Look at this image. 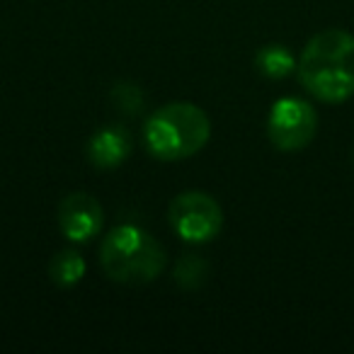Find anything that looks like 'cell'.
<instances>
[{"label": "cell", "mask_w": 354, "mask_h": 354, "mask_svg": "<svg viewBox=\"0 0 354 354\" xmlns=\"http://www.w3.org/2000/svg\"><path fill=\"white\" fill-rule=\"evenodd\" d=\"M299 80L315 100L339 104L354 95V35L323 30L310 37L296 64Z\"/></svg>", "instance_id": "cell-1"}, {"label": "cell", "mask_w": 354, "mask_h": 354, "mask_svg": "<svg viewBox=\"0 0 354 354\" xmlns=\"http://www.w3.org/2000/svg\"><path fill=\"white\" fill-rule=\"evenodd\" d=\"M104 274L117 284L143 286L156 281L167 265V252L148 231L138 226H117L100 248Z\"/></svg>", "instance_id": "cell-2"}, {"label": "cell", "mask_w": 354, "mask_h": 354, "mask_svg": "<svg viewBox=\"0 0 354 354\" xmlns=\"http://www.w3.org/2000/svg\"><path fill=\"white\" fill-rule=\"evenodd\" d=\"M212 138L207 112L192 102H170L143 124V141L158 160H183L199 153Z\"/></svg>", "instance_id": "cell-3"}, {"label": "cell", "mask_w": 354, "mask_h": 354, "mask_svg": "<svg viewBox=\"0 0 354 354\" xmlns=\"http://www.w3.org/2000/svg\"><path fill=\"white\" fill-rule=\"evenodd\" d=\"M167 218L172 231L187 243H209L223 228V212L218 202L199 189L177 194L170 204Z\"/></svg>", "instance_id": "cell-4"}, {"label": "cell", "mask_w": 354, "mask_h": 354, "mask_svg": "<svg viewBox=\"0 0 354 354\" xmlns=\"http://www.w3.org/2000/svg\"><path fill=\"white\" fill-rule=\"evenodd\" d=\"M318 131V114L313 104L299 97H281L272 104L267 117V133L274 148L294 153L306 148Z\"/></svg>", "instance_id": "cell-5"}, {"label": "cell", "mask_w": 354, "mask_h": 354, "mask_svg": "<svg viewBox=\"0 0 354 354\" xmlns=\"http://www.w3.org/2000/svg\"><path fill=\"white\" fill-rule=\"evenodd\" d=\"M59 228L68 241L73 243H88L95 238L102 228L104 214L100 202L88 192H71L68 197L61 199L59 212Z\"/></svg>", "instance_id": "cell-6"}, {"label": "cell", "mask_w": 354, "mask_h": 354, "mask_svg": "<svg viewBox=\"0 0 354 354\" xmlns=\"http://www.w3.org/2000/svg\"><path fill=\"white\" fill-rule=\"evenodd\" d=\"M131 153V138L122 127H104L88 141V158L95 167L112 170L119 167Z\"/></svg>", "instance_id": "cell-7"}, {"label": "cell", "mask_w": 354, "mask_h": 354, "mask_svg": "<svg viewBox=\"0 0 354 354\" xmlns=\"http://www.w3.org/2000/svg\"><path fill=\"white\" fill-rule=\"evenodd\" d=\"M85 260L75 250H61L59 255H54L49 265V277L56 286L61 289H71V286L80 284L85 277Z\"/></svg>", "instance_id": "cell-8"}, {"label": "cell", "mask_w": 354, "mask_h": 354, "mask_svg": "<svg viewBox=\"0 0 354 354\" xmlns=\"http://www.w3.org/2000/svg\"><path fill=\"white\" fill-rule=\"evenodd\" d=\"M255 64H257V71H260L265 78L279 80V78H286V75L296 68V64H299V61L294 59V54H291L286 46L267 44V46H262V49H260Z\"/></svg>", "instance_id": "cell-9"}, {"label": "cell", "mask_w": 354, "mask_h": 354, "mask_svg": "<svg viewBox=\"0 0 354 354\" xmlns=\"http://www.w3.org/2000/svg\"><path fill=\"white\" fill-rule=\"evenodd\" d=\"M207 272H209L207 262L199 260V257L185 255L183 260L177 262V281H180V286H185V289H197V286L207 279Z\"/></svg>", "instance_id": "cell-10"}]
</instances>
